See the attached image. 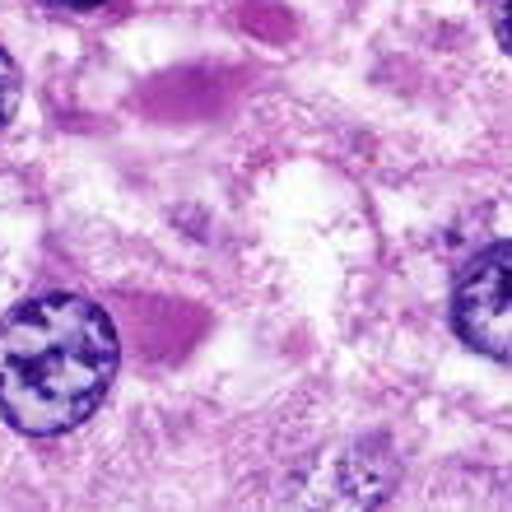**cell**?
Returning a JSON list of instances; mask_svg holds the SVG:
<instances>
[{
	"mask_svg": "<svg viewBox=\"0 0 512 512\" xmlns=\"http://www.w3.org/2000/svg\"><path fill=\"white\" fill-rule=\"evenodd\" d=\"M56 5H70V10H94V5H103V0H56Z\"/></svg>",
	"mask_w": 512,
	"mask_h": 512,
	"instance_id": "5",
	"label": "cell"
},
{
	"mask_svg": "<svg viewBox=\"0 0 512 512\" xmlns=\"http://www.w3.org/2000/svg\"><path fill=\"white\" fill-rule=\"evenodd\" d=\"M489 24H494V33H499L503 52L512 56V0H489Z\"/></svg>",
	"mask_w": 512,
	"mask_h": 512,
	"instance_id": "4",
	"label": "cell"
},
{
	"mask_svg": "<svg viewBox=\"0 0 512 512\" xmlns=\"http://www.w3.org/2000/svg\"><path fill=\"white\" fill-rule=\"evenodd\" d=\"M457 336L494 364H512V238L480 252L452 294Z\"/></svg>",
	"mask_w": 512,
	"mask_h": 512,
	"instance_id": "2",
	"label": "cell"
},
{
	"mask_svg": "<svg viewBox=\"0 0 512 512\" xmlns=\"http://www.w3.org/2000/svg\"><path fill=\"white\" fill-rule=\"evenodd\" d=\"M122 364L117 326L80 294H47L0 322V415L56 438L94 415Z\"/></svg>",
	"mask_w": 512,
	"mask_h": 512,
	"instance_id": "1",
	"label": "cell"
},
{
	"mask_svg": "<svg viewBox=\"0 0 512 512\" xmlns=\"http://www.w3.org/2000/svg\"><path fill=\"white\" fill-rule=\"evenodd\" d=\"M14 108H19V66H14L10 52L0 47V126L14 117Z\"/></svg>",
	"mask_w": 512,
	"mask_h": 512,
	"instance_id": "3",
	"label": "cell"
}]
</instances>
